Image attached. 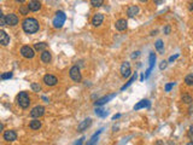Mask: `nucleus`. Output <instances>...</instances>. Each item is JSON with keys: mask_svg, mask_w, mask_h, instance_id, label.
Listing matches in <instances>:
<instances>
[{"mask_svg": "<svg viewBox=\"0 0 193 145\" xmlns=\"http://www.w3.org/2000/svg\"><path fill=\"white\" fill-rule=\"evenodd\" d=\"M17 104L23 109H27L30 105V98L27 92H21L17 96Z\"/></svg>", "mask_w": 193, "mask_h": 145, "instance_id": "2", "label": "nucleus"}, {"mask_svg": "<svg viewBox=\"0 0 193 145\" xmlns=\"http://www.w3.org/2000/svg\"><path fill=\"white\" fill-rule=\"evenodd\" d=\"M149 63H150V65H149L147 70L145 71V79H147V78L150 76L151 71L153 70V68H154V63H156V55H154L153 52H151V53H150V57H149Z\"/></svg>", "mask_w": 193, "mask_h": 145, "instance_id": "6", "label": "nucleus"}, {"mask_svg": "<svg viewBox=\"0 0 193 145\" xmlns=\"http://www.w3.org/2000/svg\"><path fill=\"white\" fill-rule=\"evenodd\" d=\"M177 57H179V55H175V56H172V57L169 58V62H173V61H175V59H176Z\"/></svg>", "mask_w": 193, "mask_h": 145, "instance_id": "38", "label": "nucleus"}, {"mask_svg": "<svg viewBox=\"0 0 193 145\" xmlns=\"http://www.w3.org/2000/svg\"><path fill=\"white\" fill-rule=\"evenodd\" d=\"M12 75H13V74H12L11 71H6V73H2V74H1L0 79H1V80H7V79H11Z\"/></svg>", "mask_w": 193, "mask_h": 145, "instance_id": "28", "label": "nucleus"}, {"mask_svg": "<svg viewBox=\"0 0 193 145\" xmlns=\"http://www.w3.org/2000/svg\"><path fill=\"white\" fill-rule=\"evenodd\" d=\"M46 47H47V44H46V42H38V44L34 45V48H35L36 51H42V52L46 51V50H45Z\"/></svg>", "mask_w": 193, "mask_h": 145, "instance_id": "23", "label": "nucleus"}, {"mask_svg": "<svg viewBox=\"0 0 193 145\" xmlns=\"http://www.w3.org/2000/svg\"><path fill=\"white\" fill-rule=\"evenodd\" d=\"M154 145H164V143H163L162 140H157V142H156V144H154Z\"/></svg>", "mask_w": 193, "mask_h": 145, "instance_id": "41", "label": "nucleus"}, {"mask_svg": "<svg viewBox=\"0 0 193 145\" xmlns=\"http://www.w3.org/2000/svg\"><path fill=\"white\" fill-rule=\"evenodd\" d=\"M101 131L103 129H99L96 133H94L92 137H91V139L87 142V144L86 145H96V142H98V139H99V135H100V133H101Z\"/></svg>", "mask_w": 193, "mask_h": 145, "instance_id": "20", "label": "nucleus"}, {"mask_svg": "<svg viewBox=\"0 0 193 145\" xmlns=\"http://www.w3.org/2000/svg\"><path fill=\"white\" fill-rule=\"evenodd\" d=\"M139 53H140V52H139V51H136V52H134V53H133V55H132V58H136V57H138V56H139Z\"/></svg>", "mask_w": 193, "mask_h": 145, "instance_id": "39", "label": "nucleus"}, {"mask_svg": "<svg viewBox=\"0 0 193 145\" xmlns=\"http://www.w3.org/2000/svg\"><path fill=\"white\" fill-rule=\"evenodd\" d=\"M139 13V6H136V5H132V6H129L128 7V10H127V15H128V17H134Z\"/></svg>", "mask_w": 193, "mask_h": 145, "instance_id": "19", "label": "nucleus"}, {"mask_svg": "<svg viewBox=\"0 0 193 145\" xmlns=\"http://www.w3.org/2000/svg\"><path fill=\"white\" fill-rule=\"evenodd\" d=\"M127 25H128V23H127V21H126L124 18H121V20L116 21V23H115V28L118 30V32H123V30H126V29H127Z\"/></svg>", "mask_w": 193, "mask_h": 145, "instance_id": "13", "label": "nucleus"}, {"mask_svg": "<svg viewBox=\"0 0 193 145\" xmlns=\"http://www.w3.org/2000/svg\"><path fill=\"white\" fill-rule=\"evenodd\" d=\"M190 10H193V2L190 4Z\"/></svg>", "mask_w": 193, "mask_h": 145, "instance_id": "45", "label": "nucleus"}, {"mask_svg": "<svg viewBox=\"0 0 193 145\" xmlns=\"http://www.w3.org/2000/svg\"><path fill=\"white\" fill-rule=\"evenodd\" d=\"M83 140H85V138L82 137V138H80V139H78V140H77V142L74 145H82V144H83Z\"/></svg>", "mask_w": 193, "mask_h": 145, "instance_id": "36", "label": "nucleus"}, {"mask_svg": "<svg viewBox=\"0 0 193 145\" xmlns=\"http://www.w3.org/2000/svg\"><path fill=\"white\" fill-rule=\"evenodd\" d=\"M151 106V102L150 101H147V99H142V101H140L138 104H135L134 105V110H139V109H142V108H150Z\"/></svg>", "mask_w": 193, "mask_h": 145, "instance_id": "18", "label": "nucleus"}, {"mask_svg": "<svg viewBox=\"0 0 193 145\" xmlns=\"http://www.w3.org/2000/svg\"><path fill=\"white\" fill-rule=\"evenodd\" d=\"M186 145H193V140L191 142V143H188V144H186Z\"/></svg>", "mask_w": 193, "mask_h": 145, "instance_id": "46", "label": "nucleus"}, {"mask_svg": "<svg viewBox=\"0 0 193 145\" xmlns=\"http://www.w3.org/2000/svg\"><path fill=\"white\" fill-rule=\"evenodd\" d=\"M91 124H92V120H91V119H86V120H83L81 124L77 126V131H78V132H83V131H86Z\"/></svg>", "mask_w": 193, "mask_h": 145, "instance_id": "15", "label": "nucleus"}, {"mask_svg": "<svg viewBox=\"0 0 193 145\" xmlns=\"http://www.w3.org/2000/svg\"><path fill=\"white\" fill-rule=\"evenodd\" d=\"M119 71H121V75H122L123 78H129V76H131V73H132V70H131V63H128V62L122 63V65H121V68H119Z\"/></svg>", "mask_w": 193, "mask_h": 145, "instance_id": "7", "label": "nucleus"}, {"mask_svg": "<svg viewBox=\"0 0 193 145\" xmlns=\"http://www.w3.org/2000/svg\"><path fill=\"white\" fill-rule=\"evenodd\" d=\"M28 7H29V10L30 11H39L40 9H41V2L40 1H36V0H32V1H29L28 2Z\"/></svg>", "mask_w": 193, "mask_h": 145, "instance_id": "17", "label": "nucleus"}, {"mask_svg": "<svg viewBox=\"0 0 193 145\" xmlns=\"http://www.w3.org/2000/svg\"><path fill=\"white\" fill-rule=\"evenodd\" d=\"M91 4H92V6H94V7H99V6H101V5L104 4V1H103V0H92Z\"/></svg>", "mask_w": 193, "mask_h": 145, "instance_id": "32", "label": "nucleus"}, {"mask_svg": "<svg viewBox=\"0 0 193 145\" xmlns=\"http://www.w3.org/2000/svg\"><path fill=\"white\" fill-rule=\"evenodd\" d=\"M2 137H4V139H5L6 142H13V140L17 139V134H16V132L12 131V129L5 131L4 134H2Z\"/></svg>", "mask_w": 193, "mask_h": 145, "instance_id": "9", "label": "nucleus"}, {"mask_svg": "<svg viewBox=\"0 0 193 145\" xmlns=\"http://www.w3.org/2000/svg\"><path fill=\"white\" fill-rule=\"evenodd\" d=\"M174 86H175V82H170V83H167L165 85V87H164V90H165V92H169L172 88H173Z\"/></svg>", "mask_w": 193, "mask_h": 145, "instance_id": "34", "label": "nucleus"}, {"mask_svg": "<svg viewBox=\"0 0 193 145\" xmlns=\"http://www.w3.org/2000/svg\"><path fill=\"white\" fill-rule=\"evenodd\" d=\"M119 117H121V114H117V115H114L112 120H116V119H119Z\"/></svg>", "mask_w": 193, "mask_h": 145, "instance_id": "40", "label": "nucleus"}, {"mask_svg": "<svg viewBox=\"0 0 193 145\" xmlns=\"http://www.w3.org/2000/svg\"><path fill=\"white\" fill-rule=\"evenodd\" d=\"M0 25H1V27L6 25V16H5V15H2V12H1V11H0Z\"/></svg>", "mask_w": 193, "mask_h": 145, "instance_id": "33", "label": "nucleus"}, {"mask_svg": "<svg viewBox=\"0 0 193 145\" xmlns=\"http://www.w3.org/2000/svg\"><path fill=\"white\" fill-rule=\"evenodd\" d=\"M96 114L98 116H100V117H105L106 115H108V111H105L104 109H96Z\"/></svg>", "mask_w": 193, "mask_h": 145, "instance_id": "29", "label": "nucleus"}, {"mask_svg": "<svg viewBox=\"0 0 193 145\" xmlns=\"http://www.w3.org/2000/svg\"><path fill=\"white\" fill-rule=\"evenodd\" d=\"M164 33H165V34H169V33H170V27H169V25H167V27L164 28Z\"/></svg>", "mask_w": 193, "mask_h": 145, "instance_id": "37", "label": "nucleus"}, {"mask_svg": "<svg viewBox=\"0 0 193 145\" xmlns=\"http://www.w3.org/2000/svg\"><path fill=\"white\" fill-rule=\"evenodd\" d=\"M22 28L27 34H34V33L39 32L40 25H39V22L35 18L29 17V18H25L22 22Z\"/></svg>", "mask_w": 193, "mask_h": 145, "instance_id": "1", "label": "nucleus"}, {"mask_svg": "<svg viewBox=\"0 0 193 145\" xmlns=\"http://www.w3.org/2000/svg\"><path fill=\"white\" fill-rule=\"evenodd\" d=\"M65 20H66L65 13H64L63 11H57V12H56V16H55V18H53V27H55V28H62L63 24H64V22H65Z\"/></svg>", "mask_w": 193, "mask_h": 145, "instance_id": "3", "label": "nucleus"}, {"mask_svg": "<svg viewBox=\"0 0 193 145\" xmlns=\"http://www.w3.org/2000/svg\"><path fill=\"white\" fill-rule=\"evenodd\" d=\"M188 111H190V114H192L193 113V105H191V108H190V110H188Z\"/></svg>", "mask_w": 193, "mask_h": 145, "instance_id": "44", "label": "nucleus"}, {"mask_svg": "<svg viewBox=\"0 0 193 145\" xmlns=\"http://www.w3.org/2000/svg\"><path fill=\"white\" fill-rule=\"evenodd\" d=\"M0 44L2 46H7L10 44V36L5 30H0Z\"/></svg>", "mask_w": 193, "mask_h": 145, "instance_id": "14", "label": "nucleus"}, {"mask_svg": "<svg viewBox=\"0 0 193 145\" xmlns=\"http://www.w3.org/2000/svg\"><path fill=\"white\" fill-rule=\"evenodd\" d=\"M103 21H104V15L103 13H96L92 18V24L94 27H99L103 23Z\"/></svg>", "mask_w": 193, "mask_h": 145, "instance_id": "16", "label": "nucleus"}, {"mask_svg": "<svg viewBox=\"0 0 193 145\" xmlns=\"http://www.w3.org/2000/svg\"><path fill=\"white\" fill-rule=\"evenodd\" d=\"M29 127H30L32 129H39V128L41 127V121H39V119H34L33 121H30Z\"/></svg>", "mask_w": 193, "mask_h": 145, "instance_id": "22", "label": "nucleus"}, {"mask_svg": "<svg viewBox=\"0 0 193 145\" xmlns=\"http://www.w3.org/2000/svg\"><path fill=\"white\" fill-rule=\"evenodd\" d=\"M18 23V17L15 13H9L6 15V25H16Z\"/></svg>", "mask_w": 193, "mask_h": 145, "instance_id": "11", "label": "nucleus"}, {"mask_svg": "<svg viewBox=\"0 0 193 145\" xmlns=\"http://www.w3.org/2000/svg\"><path fill=\"white\" fill-rule=\"evenodd\" d=\"M135 80H136V74H134V75H132V78L129 79V81H128V82L126 83L124 86H122V87H121V91H124L126 88H128V87H129V86H131L132 83L134 82Z\"/></svg>", "mask_w": 193, "mask_h": 145, "instance_id": "24", "label": "nucleus"}, {"mask_svg": "<svg viewBox=\"0 0 193 145\" xmlns=\"http://www.w3.org/2000/svg\"><path fill=\"white\" fill-rule=\"evenodd\" d=\"M21 55H22L24 58H27V59H32V58L35 56V51H34L33 47L25 45V46H22V48H21Z\"/></svg>", "mask_w": 193, "mask_h": 145, "instance_id": "4", "label": "nucleus"}, {"mask_svg": "<svg viewBox=\"0 0 193 145\" xmlns=\"http://www.w3.org/2000/svg\"><path fill=\"white\" fill-rule=\"evenodd\" d=\"M19 12L22 13V15H28V12H29V7H28V5H22L21 7H19Z\"/></svg>", "mask_w": 193, "mask_h": 145, "instance_id": "27", "label": "nucleus"}, {"mask_svg": "<svg viewBox=\"0 0 193 145\" xmlns=\"http://www.w3.org/2000/svg\"><path fill=\"white\" fill-rule=\"evenodd\" d=\"M51 59H52V56H51V53L48 51H44L41 53V61L44 63H50Z\"/></svg>", "mask_w": 193, "mask_h": 145, "instance_id": "21", "label": "nucleus"}, {"mask_svg": "<svg viewBox=\"0 0 193 145\" xmlns=\"http://www.w3.org/2000/svg\"><path fill=\"white\" fill-rule=\"evenodd\" d=\"M44 114H45V108L41 106V105H38V106L33 108L32 111H30V116H32L33 119H39V117H41Z\"/></svg>", "mask_w": 193, "mask_h": 145, "instance_id": "8", "label": "nucleus"}, {"mask_svg": "<svg viewBox=\"0 0 193 145\" xmlns=\"http://www.w3.org/2000/svg\"><path fill=\"white\" fill-rule=\"evenodd\" d=\"M115 96H116V93H112V94H109V96L101 97L100 99H98L96 103H94V105H96V106H101V105H104L105 103H108L109 101H111V99H112Z\"/></svg>", "mask_w": 193, "mask_h": 145, "instance_id": "12", "label": "nucleus"}, {"mask_svg": "<svg viewBox=\"0 0 193 145\" xmlns=\"http://www.w3.org/2000/svg\"><path fill=\"white\" fill-rule=\"evenodd\" d=\"M30 87H32V90H33L34 92H40V91H41V86L36 82H33L30 85Z\"/></svg>", "mask_w": 193, "mask_h": 145, "instance_id": "31", "label": "nucleus"}, {"mask_svg": "<svg viewBox=\"0 0 193 145\" xmlns=\"http://www.w3.org/2000/svg\"><path fill=\"white\" fill-rule=\"evenodd\" d=\"M181 101L186 104H191L193 102V98L190 96V94H184V96L181 97Z\"/></svg>", "mask_w": 193, "mask_h": 145, "instance_id": "26", "label": "nucleus"}, {"mask_svg": "<svg viewBox=\"0 0 193 145\" xmlns=\"http://www.w3.org/2000/svg\"><path fill=\"white\" fill-rule=\"evenodd\" d=\"M44 82L46 83L47 86H56L58 82V79L55 75H51V74H47L44 76Z\"/></svg>", "mask_w": 193, "mask_h": 145, "instance_id": "10", "label": "nucleus"}, {"mask_svg": "<svg viewBox=\"0 0 193 145\" xmlns=\"http://www.w3.org/2000/svg\"><path fill=\"white\" fill-rule=\"evenodd\" d=\"M42 99H44L46 103H48V98H47V97H42Z\"/></svg>", "mask_w": 193, "mask_h": 145, "instance_id": "43", "label": "nucleus"}, {"mask_svg": "<svg viewBox=\"0 0 193 145\" xmlns=\"http://www.w3.org/2000/svg\"><path fill=\"white\" fill-rule=\"evenodd\" d=\"M185 82L188 86H193V74H190V75H187L185 78Z\"/></svg>", "mask_w": 193, "mask_h": 145, "instance_id": "30", "label": "nucleus"}, {"mask_svg": "<svg viewBox=\"0 0 193 145\" xmlns=\"http://www.w3.org/2000/svg\"><path fill=\"white\" fill-rule=\"evenodd\" d=\"M163 41L162 40H157L156 41V48H157V51L158 52H161V53H164V47H163Z\"/></svg>", "mask_w": 193, "mask_h": 145, "instance_id": "25", "label": "nucleus"}, {"mask_svg": "<svg viewBox=\"0 0 193 145\" xmlns=\"http://www.w3.org/2000/svg\"><path fill=\"white\" fill-rule=\"evenodd\" d=\"M69 74H70V78H71V80H73V81H75V82H80V81L82 80V75H81L80 68H78L77 65L73 67V68L70 69Z\"/></svg>", "mask_w": 193, "mask_h": 145, "instance_id": "5", "label": "nucleus"}, {"mask_svg": "<svg viewBox=\"0 0 193 145\" xmlns=\"http://www.w3.org/2000/svg\"><path fill=\"white\" fill-rule=\"evenodd\" d=\"M159 68H161V70H163V69H165V68H167V62H165V61H163V62H161V65H159Z\"/></svg>", "mask_w": 193, "mask_h": 145, "instance_id": "35", "label": "nucleus"}, {"mask_svg": "<svg viewBox=\"0 0 193 145\" xmlns=\"http://www.w3.org/2000/svg\"><path fill=\"white\" fill-rule=\"evenodd\" d=\"M190 135H191V137L193 135V124L190 127Z\"/></svg>", "mask_w": 193, "mask_h": 145, "instance_id": "42", "label": "nucleus"}]
</instances>
